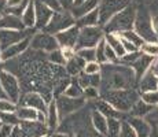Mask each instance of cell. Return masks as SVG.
I'll use <instances>...</instances> for the list:
<instances>
[{
  "instance_id": "obj_22",
  "label": "cell",
  "mask_w": 158,
  "mask_h": 137,
  "mask_svg": "<svg viewBox=\"0 0 158 137\" xmlns=\"http://www.w3.org/2000/svg\"><path fill=\"white\" fill-rule=\"evenodd\" d=\"M99 3H101V0H85V2L81 3L80 6H74V7H72L73 17H74L76 19L84 17L85 14L96 10V8L99 7Z\"/></svg>"
},
{
  "instance_id": "obj_39",
  "label": "cell",
  "mask_w": 158,
  "mask_h": 137,
  "mask_svg": "<svg viewBox=\"0 0 158 137\" xmlns=\"http://www.w3.org/2000/svg\"><path fill=\"white\" fill-rule=\"evenodd\" d=\"M118 137H138L135 129H133L127 121H123L121 123V130H120V136Z\"/></svg>"
},
{
  "instance_id": "obj_21",
  "label": "cell",
  "mask_w": 158,
  "mask_h": 137,
  "mask_svg": "<svg viewBox=\"0 0 158 137\" xmlns=\"http://www.w3.org/2000/svg\"><path fill=\"white\" fill-rule=\"evenodd\" d=\"M95 107L96 110H98L99 112H102L105 117H107V118H127V112H121V111H118V110H115L113 106L110 104V103H107L106 100H98L96 102V104H95Z\"/></svg>"
},
{
  "instance_id": "obj_45",
  "label": "cell",
  "mask_w": 158,
  "mask_h": 137,
  "mask_svg": "<svg viewBox=\"0 0 158 137\" xmlns=\"http://www.w3.org/2000/svg\"><path fill=\"white\" fill-rule=\"evenodd\" d=\"M43 4H45L47 7H50L52 11H55V13H58V11H62V6H60L59 0H40Z\"/></svg>"
},
{
  "instance_id": "obj_1",
  "label": "cell",
  "mask_w": 158,
  "mask_h": 137,
  "mask_svg": "<svg viewBox=\"0 0 158 137\" xmlns=\"http://www.w3.org/2000/svg\"><path fill=\"white\" fill-rule=\"evenodd\" d=\"M102 84L101 93L113 89H129L138 85L135 70L127 65L103 63L101 69Z\"/></svg>"
},
{
  "instance_id": "obj_7",
  "label": "cell",
  "mask_w": 158,
  "mask_h": 137,
  "mask_svg": "<svg viewBox=\"0 0 158 137\" xmlns=\"http://www.w3.org/2000/svg\"><path fill=\"white\" fill-rule=\"evenodd\" d=\"M74 19L76 18L73 17V14L68 13V11H65V10L54 13L50 23H48L47 27L44 29V32L51 33V34H56V33L63 32V30L74 26V23H76Z\"/></svg>"
},
{
  "instance_id": "obj_11",
  "label": "cell",
  "mask_w": 158,
  "mask_h": 137,
  "mask_svg": "<svg viewBox=\"0 0 158 137\" xmlns=\"http://www.w3.org/2000/svg\"><path fill=\"white\" fill-rule=\"evenodd\" d=\"M30 37V33L25 30H13V29H0V48L6 50V48L11 47V45L17 44V42L22 41L23 38Z\"/></svg>"
},
{
  "instance_id": "obj_59",
  "label": "cell",
  "mask_w": 158,
  "mask_h": 137,
  "mask_svg": "<svg viewBox=\"0 0 158 137\" xmlns=\"http://www.w3.org/2000/svg\"><path fill=\"white\" fill-rule=\"evenodd\" d=\"M3 62V51H2V48H0V63Z\"/></svg>"
},
{
  "instance_id": "obj_55",
  "label": "cell",
  "mask_w": 158,
  "mask_h": 137,
  "mask_svg": "<svg viewBox=\"0 0 158 137\" xmlns=\"http://www.w3.org/2000/svg\"><path fill=\"white\" fill-rule=\"evenodd\" d=\"M0 99H7V100H8V97H7V95H6L4 89H3L2 82H0Z\"/></svg>"
},
{
  "instance_id": "obj_49",
  "label": "cell",
  "mask_w": 158,
  "mask_h": 137,
  "mask_svg": "<svg viewBox=\"0 0 158 137\" xmlns=\"http://www.w3.org/2000/svg\"><path fill=\"white\" fill-rule=\"evenodd\" d=\"M26 135L23 133V130L21 129V126L18 125V126H14V129H13V133H11V136L10 137H25Z\"/></svg>"
},
{
  "instance_id": "obj_6",
  "label": "cell",
  "mask_w": 158,
  "mask_h": 137,
  "mask_svg": "<svg viewBox=\"0 0 158 137\" xmlns=\"http://www.w3.org/2000/svg\"><path fill=\"white\" fill-rule=\"evenodd\" d=\"M133 0H101L99 3V25L105 26L115 14L123 11L129 4H132Z\"/></svg>"
},
{
  "instance_id": "obj_24",
  "label": "cell",
  "mask_w": 158,
  "mask_h": 137,
  "mask_svg": "<svg viewBox=\"0 0 158 137\" xmlns=\"http://www.w3.org/2000/svg\"><path fill=\"white\" fill-rule=\"evenodd\" d=\"M91 121H92L94 129H95L96 132L101 133V135L107 136V117H105L102 112L95 110V111L91 114Z\"/></svg>"
},
{
  "instance_id": "obj_35",
  "label": "cell",
  "mask_w": 158,
  "mask_h": 137,
  "mask_svg": "<svg viewBox=\"0 0 158 137\" xmlns=\"http://www.w3.org/2000/svg\"><path fill=\"white\" fill-rule=\"evenodd\" d=\"M48 60H50L51 63H54V65H58V66H62V65H66V58H65V55H63L62 52V50H55V51H52V52H48Z\"/></svg>"
},
{
  "instance_id": "obj_40",
  "label": "cell",
  "mask_w": 158,
  "mask_h": 137,
  "mask_svg": "<svg viewBox=\"0 0 158 137\" xmlns=\"http://www.w3.org/2000/svg\"><path fill=\"white\" fill-rule=\"evenodd\" d=\"M140 51L154 58H158V44H156V42H144L140 47Z\"/></svg>"
},
{
  "instance_id": "obj_52",
  "label": "cell",
  "mask_w": 158,
  "mask_h": 137,
  "mask_svg": "<svg viewBox=\"0 0 158 137\" xmlns=\"http://www.w3.org/2000/svg\"><path fill=\"white\" fill-rule=\"evenodd\" d=\"M154 0H133L136 6H150Z\"/></svg>"
},
{
  "instance_id": "obj_42",
  "label": "cell",
  "mask_w": 158,
  "mask_h": 137,
  "mask_svg": "<svg viewBox=\"0 0 158 137\" xmlns=\"http://www.w3.org/2000/svg\"><path fill=\"white\" fill-rule=\"evenodd\" d=\"M17 110H18L17 104L13 103L11 100L0 99V112H15Z\"/></svg>"
},
{
  "instance_id": "obj_18",
  "label": "cell",
  "mask_w": 158,
  "mask_h": 137,
  "mask_svg": "<svg viewBox=\"0 0 158 137\" xmlns=\"http://www.w3.org/2000/svg\"><path fill=\"white\" fill-rule=\"evenodd\" d=\"M125 121L128 122L131 126L135 129L138 137H148L151 133V125L144 119V118H139V117H132V115H127Z\"/></svg>"
},
{
  "instance_id": "obj_54",
  "label": "cell",
  "mask_w": 158,
  "mask_h": 137,
  "mask_svg": "<svg viewBox=\"0 0 158 137\" xmlns=\"http://www.w3.org/2000/svg\"><path fill=\"white\" fill-rule=\"evenodd\" d=\"M153 129H151V133L148 137H158V127L157 126H151Z\"/></svg>"
},
{
  "instance_id": "obj_50",
  "label": "cell",
  "mask_w": 158,
  "mask_h": 137,
  "mask_svg": "<svg viewBox=\"0 0 158 137\" xmlns=\"http://www.w3.org/2000/svg\"><path fill=\"white\" fill-rule=\"evenodd\" d=\"M60 6H62L63 10H68V8L73 7V4H74V0H59Z\"/></svg>"
},
{
  "instance_id": "obj_30",
  "label": "cell",
  "mask_w": 158,
  "mask_h": 137,
  "mask_svg": "<svg viewBox=\"0 0 158 137\" xmlns=\"http://www.w3.org/2000/svg\"><path fill=\"white\" fill-rule=\"evenodd\" d=\"M153 108H154V106L147 104V103L143 102V100L140 99V100H139V102L136 103V104L132 107V110H131V111H129V115H132V117L144 118L146 115H147L148 112H150Z\"/></svg>"
},
{
  "instance_id": "obj_23",
  "label": "cell",
  "mask_w": 158,
  "mask_h": 137,
  "mask_svg": "<svg viewBox=\"0 0 158 137\" xmlns=\"http://www.w3.org/2000/svg\"><path fill=\"white\" fill-rule=\"evenodd\" d=\"M105 40L115 51V54L118 55V58H120V59L127 54V51H125V48H124V44H123V40H121V36L120 34L117 36L115 33H105Z\"/></svg>"
},
{
  "instance_id": "obj_53",
  "label": "cell",
  "mask_w": 158,
  "mask_h": 137,
  "mask_svg": "<svg viewBox=\"0 0 158 137\" xmlns=\"http://www.w3.org/2000/svg\"><path fill=\"white\" fill-rule=\"evenodd\" d=\"M150 70L154 73V74L158 77V58H156V60L153 62V65H151V67H150Z\"/></svg>"
},
{
  "instance_id": "obj_4",
  "label": "cell",
  "mask_w": 158,
  "mask_h": 137,
  "mask_svg": "<svg viewBox=\"0 0 158 137\" xmlns=\"http://www.w3.org/2000/svg\"><path fill=\"white\" fill-rule=\"evenodd\" d=\"M136 10L138 6L135 3L129 4L127 8H124L123 11H120L118 14H115L105 26L103 30L105 33H123L127 30H132L135 26V19H136Z\"/></svg>"
},
{
  "instance_id": "obj_60",
  "label": "cell",
  "mask_w": 158,
  "mask_h": 137,
  "mask_svg": "<svg viewBox=\"0 0 158 137\" xmlns=\"http://www.w3.org/2000/svg\"><path fill=\"white\" fill-rule=\"evenodd\" d=\"M2 125H3V122H2V121H0V127H2Z\"/></svg>"
},
{
  "instance_id": "obj_41",
  "label": "cell",
  "mask_w": 158,
  "mask_h": 137,
  "mask_svg": "<svg viewBox=\"0 0 158 137\" xmlns=\"http://www.w3.org/2000/svg\"><path fill=\"white\" fill-rule=\"evenodd\" d=\"M142 100L150 106H157L158 104V91H151V92L142 93Z\"/></svg>"
},
{
  "instance_id": "obj_46",
  "label": "cell",
  "mask_w": 158,
  "mask_h": 137,
  "mask_svg": "<svg viewBox=\"0 0 158 137\" xmlns=\"http://www.w3.org/2000/svg\"><path fill=\"white\" fill-rule=\"evenodd\" d=\"M121 40H123V44H124V48H125V51H127V54H131V52H136V51H139V48L136 47L133 42H131L128 41L127 38H124V37H121Z\"/></svg>"
},
{
  "instance_id": "obj_2",
  "label": "cell",
  "mask_w": 158,
  "mask_h": 137,
  "mask_svg": "<svg viewBox=\"0 0 158 137\" xmlns=\"http://www.w3.org/2000/svg\"><path fill=\"white\" fill-rule=\"evenodd\" d=\"M102 99L110 103L111 106L121 112H129L132 107L140 100V93L135 88L129 89H113L102 92Z\"/></svg>"
},
{
  "instance_id": "obj_27",
  "label": "cell",
  "mask_w": 158,
  "mask_h": 137,
  "mask_svg": "<svg viewBox=\"0 0 158 137\" xmlns=\"http://www.w3.org/2000/svg\"><path fill=\"white\" fill-rule=\"evenodd\" d=\"M22 22L25 27L32 29L33 26H36V6H35V0H30L28 7H26L25 13L22 15Z\"/></svg>"
},
{
  "instance_id": "obj_8",
  "label": "cell",
  "mask_w": 158,
  "mask_h": 137,
  "mask_svg": "<svg viewBox=\"0 0 158 137\" xmlns=\"http://www.w3.org/2000/svg\"><path fill=\"white\" fill-rule=\"evenodd\" d=\"M30 47H32V50L41 51V52H52V51L60 48L59 42L56 40V36L47 32L35 33L32 40H30Z\"/></svg>"
},
{
  "instance_id": "obj_36",
  "label": "cell",
  "mask_w": 158,
  "mask_h": 137,
  "mask_svg": "<svg viewBox=\"0 0 158 137\" xmlns=\"http://www.w3.org/2000/svg\"><path fill=\"white\" fill-rule=\"evenodd\" d=\"M0 121L3 123L11 125V126H18L21 123V119L18 118L17 111L15 112H0Z\"/></svg>"
},
{
  "instance_id": "obj_10",
  "label": "cell",
  "mask_w": 158,
  "mask_h": 137,
  "mask_svg": "<svg viewBox=\"0 0 158 137\" xmlns=\"http://www.w3.org/2000/svg\"><path fill=\"white\" fill-rule=\"evenodd\" d=\"M56 102V107H58V114H59V118H65L68 115H70L72 112L77 111L85 104V100L83 97H78V99H74V97H69L66 95H60L58 96Z\"/></svg>"
},
{
  "instance_id": "obj_61",
  "label": "cell",
  "mask_w": 158,
  "mask_h": 137,
  "mask_svg": "<svg viewBox=\"0 0 158 137\" xmlns=\"http://www.w3.org/2000/svg\"><path fill=\"white\" fill-rule=\"evenodd\" d=\"M157 127H158V126H157Z\"/></svg>"
},
{
  "instance_id": "obj_32",
  "label": "cell",
  "mask_w": 158,
  "mask_h": 137,
  "mask_svg": "<svg viewBox=\"0 0 158 137\" xmlns=\"http://www.w3.org/2000/svg\"><path fill=\"white\" fill-rule=\"evenodd\" d=\"M121 121L118 118H107V136L118 137L121 130Z\"/></svg>"
},
{
  "instance_id": "obj_12",
  "label": "cell",
  "mask_w": 158,
  "mask_h": 137,
  "mask_svg": "<svg viewBox=\"0 0 158 137\" xmlns=\"http://www.w3.org/2000/svg\"><path fill=\"white\" fill-rule=\"evenodd\" d=\"M78 34H80V27L77 25L72 26L69 29L63 30V32L56 33V40L59 42L60 48H76V44H77L78 40Z\"/></svg>"
},
{
  "instance_id": "obj_17",
  "label": "cell",
  "mask_w": 158,
  "mask_h": 137,
  "mask_svg": "<svg viewBox=\"0 0 158 137\" xmlns=\"http://www.w3.org/2000/svg\"><path fill=\"white\" fill-rule=\"evenodd\" d=\"M30 40H32V37H26V38H23L22 41H19V42H17V44L11 45V47L6 48V50H3V62L21 56V55L29 48Z\"/></svg>"
},
{
  "instance_id": "obj_56",
  "label": "cell",
  "mask_w": 158,
  "mask_h": 137,
  "mask_svg": "<svg viewBox=\"0 0 158 137\" xmlns=\"http://www.w3.org/2000/svg\"><path fill=\"white\" fill-rule=\"evenodd\" d=\"M23 0H7L8 6H17V4H21Z\"/></svg>"
},
{
  "instance_id": "obj_28",
  "label": "cell",
  "mask_w": 158,
  "mask_h": 137,
  "mask_svg": "<svg viewBox=\"0 0 158 137\" xmlns=\"http://www.w3.org/2000/svg\"><path fill=\"white\" fill-rule=\"evenodd\" d=\"M58 122H59V114H58V107L56 102H50L48 104V111H47V126L48 129L54 130L58 127Z\"/></svg>"
},
{
  "instance_id": "obj_20",
  "label": "cell",
  "mask_w": 158,
  "mask_h": 137,
  "mask_svg": "<svg viewBox=\"0 0 158 137\" xmlns=\"http://www.w3.org/2000/svg\"><path fill=\"white\" fill-rule=\"evenodd\" d=\"M0 29H13V30H25L22 18L15 15L4 14L0 17Z\"/></svg>"
},
{
  "instance_id": "obj_25",
  "label": "cell",
  "mask_w": 158,
  "mask_h": 137,
  "mask_svg": "<svg viewBox=\"0 0 158 137\" xmlns=\"http://www.w3.org/2000/svg\"><path fill=\"white\" fill-rule=\"evenodd\" d=\"M99 10L96 8V10L91 11V13L85 14L84 17L78 18V19H76V25L78 27H85V26H99Z\"/></svg>"
},
{
  "instance_id": "obj_9",
  "label": "cell",
  "mask_w": 158,
  "mask_h": 137,
  "mask_svg": "<svg viewBox=\"0 0 158 137\" xmlns=\"http://www.w3.org/2000/svg\"><path fill=\"white\" fill-rule=\"evenodd\" d=\"M0 82H2L3 89H4L8 100H11L13 103L17 104L19 102V95H21V87L17 77L13 73L7 71L4 69H0Z\"/></svg>"
},
{
  "instance_id": "obj_15",
  "label": "cell",
  "mask_w": 158,
  "mask_h": 137,
  "mask_svg": "<svg viewBox=\"0 0 158 137\" xmlns=\"http://www.w3.org/2000/svg\"><path fill=\"white\" fill-rule=\"evenodd\" d=\"M19 126L28 137H44L48 130V126L39 121H21Z\"/></svg>"
},
{
  "instance_id": "obj_43",
  "label": "cell",
  "mask_w": 158,
  "mask_h": 137,
  "mask_svg": "<svg viewBox=\"0 0 158 137\" xmlns=\"http://www.w3.org/2000/svg\"><path fill=\"white\" fill-rule=\"evenodd\" d=\"M102 69V65L99 62H88L85 63V66H84V73H87V74H96V73H99Z\"/></svg>"
},
{
  "instance_id": "obj_48",
  "label": "cell",
  "mask_w": 158,
  "mask_h": 137,
  "mask_svg": "<svg viewBox=\"0 0 158 137\" xmlns=\"http://www.w3.org/2000/svg\"><path fill=\"white\" fill-rule=\"evenodd\" d=\"M84 95L87 96V99H95V97H98V88H92V87L85 88Z\"/></svg>"
},
{
  "instance_id": "obj_34",
  "label": "cell",
  "mask_w": 158,
  "mask_h": 137,
  "mask_svg": "<svg viewBox=\"0 0 158 137\" xmlns=\"http://www.w3.org/2000/svg\"><path fill=\"white\" fill-rule=\"evenodd\" d=\"M30 0H23L21 4H17V6H8L7 10H6V14H10V15H15V17H19L21 15H23L25 13L26 7H28Z\"/></svg>"
},
{
  "instance_id": "obj_5",
  "label": "cell",
  "mask_w": 158,
  "mask_h": 137,
  "mask_svg": "<svg viewBox=\"0 0 158 137\" xmlns=\"http://www.w3.org/2000/svg\"><path fill=\"white\" fill-rule=\"evenodd\" d=\"M105 38L102 26H85L80 27V34L76 44V51L83 48H95L96 45Z\"/></svg>"
},
{
  "instance_id": "obj_31",
  "label": "cell",
  "mask_w": 158,
  "mask_h": 137,
  "mask_svg": "<svg viewBox=\"0 0 158 137\" xmlns=\"http://www.w3.org/2000/svg\"><path fill=\"white\" fill-rule=\"evenodd\" d=\"M63 95H66L69 97H74V99H78V97L84 96V88L78 84V81H72V84L66 88V91L63 92Z\"/></svg>"
},
{
  "instance_id": "obj_38",
  "label": "cell",
  "mask_w": 158,
  "mask_h": 137,
  "mask_svg": "<svg viewBox=\"0 0 158 137\" xmlns=\"http://www.w3.org/2000/svg\"><path fill=\"white\" fill-rule=\"evenodd\" d=\"M95 51H96V62H99L101 65L107 63V58H106V40L105 38L95 47Z\"/></svg>"
},
{
  "instance_id": "obj_58",
  "label": "cell",
  "mask_w": 158,
  "mask_h": 137,
  "mask_svg": "<svg viewBox=\"0 0 158 137\" xmlns=\"http://www.w3.org/2000/svg\"><path fill=\"white\" fill-rule=\"evenodd\" d=\"M85 2V0H74V4H73V7H74V6H80L81 3H84Z\"/></svg>"
},
{
  "instance_id": "obj_37",
  "label": "cell",
  "mask_w": 158,
  "mask_h": 137,
  "mask_svg": "<svg viewBox=\"0 0 158 137\" xmlns=\"http://www.w3.org/2000/svg\"><path fill=\"white\" fill-rule=\"evenodd\" d=\"M76 54L85 62H95L96 60V51L95 48H83V50L76 51Z\"/></svg>"
},
{
  "instance_id": "obj_13",
  "label": "cell",
  "mask_w": 158,
  "mask_h": 137,
  "mask_svg": "<svg viewBox=\"0 0 158 137\" xmlns=\"http://www.w3.org/2000/svg\"><path fill=\"white\" fill-rule=\"evenodd\" d=\"M35 6H36V27L44 30L50 23L55 11H52L50 7L43 4L40 0H35Z\"/></svg>"
},
{
  "instance_id": "obj_47",
  "label": "cell",
  "mask_w": 158,
  "mask_h": 137,
  "mask_svg": "<svg viewBox=\"0 0 158 137\" xmlns=\"http://www.w3.org/2000/svg\"><path fill=\"white\" fill-rule=\"evenodd\" d=\"M13 129H14V126L3 123L2 127H0V137H10L11 133H13Z\"/></svg>"
},
{
  "instance_id": "obj_16",
  "label": "cell",
  "mask_w": 158,
  "mask_h": 137,
  "mask_svg": "<svg viewBox=\"0 0 158 137\" xmlns=\"http://www.w3.org/2000/svg\"><path fill=\"white\" fill-rule=\"evenodd\" d=\"M19 103L22 106H28V107H33L36 110L47 112V102L44 100V97L40 95L39 92H28L26 95H23V97L19 100Z\"/></svg>"
},
{
  "instance_id": "obj_19",
  "label": "cell",
  "mask_w": 158,
  "mask_h": 137,
  "mask_svg": "<svg viewBox=\"0 0 158 137\" xmlns=\"http://www.w3.org/2000/svg\"><path fill=\"white\" fill-rule=\"evenodd\" d=\"M138 88H139V92L140 93L158 91V77L151 70H148L143 77L140 78V81H139V84H138Z\"/></svg>"
},
{
  "instance_id": "obj_14",
  "label": "cell",
  "mask_w": 158,
  "mask_h": 137,
  "mask_svg": "<svg viewBox=\"0 0 158 137\" xmlns=\"http://www.w3.org/2000/svg\"><path fill=\"white\" fill-rule=\"evenodd\" d=\"M156 60V58L151 56V55H147L144 52H142V55L135 60V62L131 65V67L135 70V74H136V80H138V84L140 81V78L143 77L146 73L150 70L153 62Z\"/></svg>"
},
{
  "instance_id": "obj_26",
  "label": "cell",
  "mask_w": 158,
  "mask_h": 137,
  "mask_svg": "<svg viewBox=\"0 0 158 137\" xmlns=\"http://www.w3.org/2000/svg\"><path fill=\"white\" fill-rule=\"evenodd\" d=\"M85 60H83L77 54L74 55L73 58L68 59L66 62V71L69 73L70 75H76V74H80L81 70H84V66H85Z\"/></svg>"
},
{
  "instance_id": "obj_51",
  "label": "cell",
  "mask_w": 158,
  "mask_h": 137,
  "mask_svg": "<svg viewBox=\"0 0 158 137\" xmlns=\"http://www.w3.org/2000/svg\"><path fill=\"white\" fill-rule=\"evenodd\" d=\"M7 7H8L7 0H0V17L6 14V10H7Z\"/></svg>"
},
{
  "instance_id": "obj_3",
  "label": "cell",
  "mask_w": 158,
  "mask_h": 137,
  "mask_svg": "<svg viewBox=\"0 0 158 137\" xmlns=\"http://www.w3.org/2000/svg\"><path fill=\"white\" fill-rule=\"evenodd\" d=\"M133 30L143 38L144 42H156V44H158V34L156 32V27H154L150 8L147 6H138Z\"/></svg>"
},
{
  "instance_id": "obj_57",
  "label": "cell",
  "mask_w": 158,
  "mask_h": 137,
  "mask_svg": "<svg viewBox=\"0 0 158 137\" xmlns=\"http://www.w3.org/2000/svg\"><path fill=\"white\" fill-rule=\"evenodd\" d=\"M51 137H69V136L65 135V133H55V135H52Z\"/></svg>"
},
{
  "instance_id": "obj_44",
  "label": "cell",
  "mask_w": 158,
  "mask_h": 137,
  "mask_svg": "<svg viewBox=\"0 0 158 137\" xmlns=\"http://www.w3.org/2000/svg\"><path fill=\"white\" fill-rule=\"evenodd\" d=\"M150 13H151V17H153L156 32L158 34V0H154V2L150 4Z\"/></svg>"
},
{
  "instance_id": "obj_29",
  "label": "cell",
  "mask_w": 158,
  "mask_h": 137,
  "mask_svg": "<svg viewBox=\"0 0 158 137\" xmlns=\"http://www.w3.org/2000/svg\"><path fill=\"white\" fill-rule=\"evenodd\" d=\"M17 115L21 121H37L39 110L28 107V106H21L17 110Z\"/></svg>"
},
{
  "instance_id": "obj_33",
  "label": "cell",
  "mask_w": 158,
  "mask_h": 137,
  "mask_svg": "<svg viewBox=\"0 0 158 137\" xmlns=\"http://www.w3.org/2000/svg\"><path fill=\"white\" fill-rule=\"evenodd\" d=\"M120 36H121V37H124V38H127L128 41L133 42V44H135L138 48H140L142 45L144 44V40H143V38H142L140 36H139L133 29H132V30H127V32L120 33Z\"/></svg>"
}]
</instances>
